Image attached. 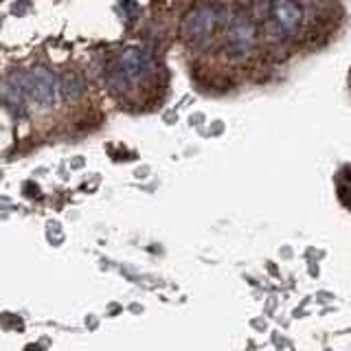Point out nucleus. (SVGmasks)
Returning a JSON list of instances; mask_svg holds the SVG:
<instances>
[{
	"label": "nucleus",
	"mask_w": 351,
	"mask_h": 351,
	"mask_svg": "<svg viewBox=\"0 0 351 351\" xmlns=\"http://www.w3.org/2000/svg\"><path fill=\"white\" fill-rule=\"evenodd\" d=\"M257 40V29L250 16H237L233 18L226 33V53L233 60H241L250 53L252 44Z\"/></svg>",
	"instance_id": "obj_4"
},
{
	"label": "nucleus",
	"mask_w": 351,
	"mask_h": 351,
	"mask_svg": "<svg viewBox=\"0 0 351 351\" xmlns=\"http://www.w3.org/2000/svg\"><path fill=\"white\" fill-rule=\"evenodd\" d=\"M82 90H84V82H82V77H80V75L71 73V75L62 77V82H60V93H62L64 99H77V97L82 95Z\"/></svg>",
	"instance_id": "obj_6"
},
{
	"label": "nucleus",
	"mask_w": 351,
	"mask_h": 351,
	"mask_svg": "<svg viewBox=\"0 0 351 351\" xmlns=\"http://www.w3.org/2000/svg\"><path fill=\"white\" fill-rule=\"evenodd\" d=\"M152 69H154V58L149 55V51L128 49L121 53V58L117 60L112 73H110V88H112L114 93L123 95L138 80L147 77L152 73Z\"/></svg>",
	"instance_id": "obj_1"
},
{
	"label": "nucleus",
	"mask_w": 351,
	"mask_h": 351,
	"mask_svg": "<svg viewBox=\"0 0 351 351\" xmlns=\"http://www.w3.org/2000/svg\"><path fill=\"white\" fill-rule=\"evenodd\" d=\"M27 95L44 108H55L62 99L60 80L53 71L38 66V69L27 73Z\"/></svg>",
	"instance_id": "obj_3"
},
{
	"label": "nucleus",
	"mask_w": 351,
	"mask_h": 351,
	"mask_svg": "<svg viewBox=\"0 0 351 351\" xmlns=\"http://www.w3.org/2000/svg\"><path fill=\"white\" fill-rule=\"evenodd\" d=\"M222 18V7L217 5H200L195 7L184 20V38L191 42H200L211 36V31Z\"/></svg>",
	"instance_id": "obj_5"
},
{
	"label": "nucleus",
	"mask_w": 351,
	"mask_h": 351,
	"mask_svg": "<svg viewBox=\"0 0 351 351\" xmlns=\"http://www.w3.org/2000/svg\"><path fill=\"white\" fill-rule=\"evenodd\" d=\"M303 11L296 3H274L268 7V38L274 42H281L285 38L294 36L301 27Z\"/></svg>",
	"instance_id": "obj_2"
}]
</instances>
